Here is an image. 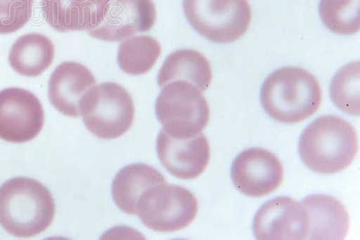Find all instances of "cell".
<instances>
[{"mask_svg": "<svg viewBox=\"0 0 360 240\" xmlns=\"http://www.w3.org/2000/svg\"><path fill=\"white\" fill-rule=\"evenodd\" d=\"M56 211L50 191L34 179L15 178L0 187V225L12 236L41 234L53 223Z\"/></svg>", "mask_w": 360, "mask_h": 240, "instance_id": "6da1fadb", "label": "cell"}, {"mask_svg": "<svg viewBox=\"0 0 360 240\" xmlns=\"http://www.w3.org/2000/svg\"><path fill=\"white\" fill-rule=\"evenodd\" d=\"M298 148L304 164L310 171L335 174L354 160L359 149L358 134L349 121L335 115H326L305 128Z\"/></svg>", "mask_w": 360, "mask_h": 240, "instance_id": "7a4b0ae2", "label": "cell"}, {"mask_svg": "<svg viewBox=\"0 0 360 240\" xmlns=\"http://www.w3.org/2000/svg\"><path fill=\"white\" fill-rule=\"evenodd\" d=\"M260 100L272 119L282 124H298L319 110L321 86L307 70L284 67L266 78Z\"/></svg>", "mask_w": 360, "mask_h": 240, "instance_id": "3957f363", "label": "cell"}, {"mask_svg": "<svg viewBox=\"0 0 360 240\" xmlns=\"http://www.w3.org/2000/svg\"><path fill=\"white\" fill-rule=\"evenodd\" d=\"M86 129L103 140L117 139L133 126L134 105L129 92L114 82L89 89L79 104Z\"/></svg>", "mask_w": 360, "mask_h": 240, "instance_id": "277c9868", "label": "cell"}, {"mask_svg": "<svg viewBox=\"0 0 360 240\" xmlns=\"http://www.w3.org/2000/svg\"><path fill=\"white\" fill-rule=\"evenodd\" d=\"M155 113L164 131L176 138L198 135L210 120L207 99L192 83L175 80L163 86Z\"/></svg>", "mask_w": 360, "mask_h": 240, "instance_id": "5b68a950", "label": "cell"}, {"mask_svg": "<svg viewBox=\"0 0 360 240\" xmlns=\"http://www.w3.org/2000/svg\"><path fill=\"white\" fill-rule=\"evenodd\" d=\"M182 5L191 27L214 43L229 44L240 39L252 21L248 0H183Z\"/></svg>", "mask_w": 360, "mask_h": 240, "instance_id": "8992f818", "label": "cell"}, {"mask_svg": "<svg viewBox=\"0 0 360 240\" xmlns=\"http://www.w3.org/2000/svg\"><path fill=\"white\" fill-rule=\"evenodd\" d=\"M198 213L197 198L179 185L167 183L148 189L138 201L136 215L158 232H176L194 222Z\"/></svg>", "mask_w": 360, "mask_h": 240, "instance_id": "52a82bcc", "label": "cell"}, {"mask_svg": "<svg viewBox=\"0 0 360 240\" xmlns=\"http://www.w3.org/2000/svg\"><path fill=\"white\" fill-rule=\"evenodd\" d=\"M44 124L43 105L33 93L20 88L0 91V139L12 143L30 142Z\"/></svg>", "mask_w": 360, "mask_h": 240, "instance_id": "ba28073f", "label": "cell"}, {"mask_svg": "<svg viewBox=\"0 0 360 240\" xmlns=\"http://www.w3.org/2000/svg\"><path fill=\"white\" fill-rule=\"evenodd\" d=\"M284 177L283 165L269 150H244L231 166V179L238 190L250 197H263L281 187Z\"/></svg>", "mask_w": 360, "mask_h": 240, "instance_id": "9c48e42d", "label": "cell"}, {"mask_svg": "<svg viewBox=\"0 0 360 240\" xmlns=\"http://www.w3.org/2000/svg\"><path fill=\"white\" fill-rule=\"evenodd\" d=\"M156 18L153 0H109L101 23L88 34L101 41H123L152 30Z\"/></svg>", "mask_w": 360, "mask_h": 240, "instance_id": "30bf717a", "label": "cell"}, {"mask_svg": "<svg viewBox=\"0 0 360 240\" xmlns=\"http://www.w3.org/2000/svg\"><path fill=\"white\" fill-rule=\"evenodd\" d=\"M257 239H307L309 218L303 204L289 197L266 201L253 222Z\"/></svg>", "mask_w": 360, "mask_h": 240, "instance_id": "8fae6325", "label": "cell"}, {"mask_svg": "<svg viewBox=\"0 0 360 240\" xmlns=\"http://www.w3.org/2000/svg\"><path fill=\"white\" fill-rule=\"evenodd\" d=\"M160 161L170 174L191 180L202 174L210 161V146L204 134L191 138H176L162 130L158 136Z\"/></svg>", "mask_w": 360, "mask_h": 240, "instance_id": "7c38bea8", "label": "cell"}, {"mask_svg": "<svg viewBox=\"0 0 360 240\" xmlns=\"http://www.w3.org/2000/svg\"><path fill=\"white\" fill-rule=\"evenodd\" d=\"M96 83L94 75L83 64L63 62L54 70L49 80L50 102L66 116L79 117L80 101Z\"/></svg>", "mask_w": 360, "mask_h": 240, "instance_id": "4fadbf2b", "label": "cell"}, {"mask_svg": "<svg viewBox=\"0 0 360 240\" xmlns=\"http://www.w3.org/2000/svg\"><path fill=\"white\" fill-rule=\"evenodd\" d=\"M109 0H41V11L51 28L62 33L89 31L101 23Z\"/></svg>", "mask_w": 360, "mask_h": 240, "instance_id": "5bb4252c", "label": "cell"}, {"mask_svg": "<svg viewBox=\"0 0 360 240\" xmlns=\"http://www.w3.org/2000/svg\"><path fill=\"white\" fill-rule=\"evenodd\" d=\"M302 204L309 218L308 239H343L348 233L349 214L336 198L311 194Z\"/></svg>", "mask_w": 360, "mask_h": 240, "instance_id": "9a60e30c", "label": "cell"}, {"mask_svg": "<svg viewBox=\"0 0 360 240\" xmlns=\"http://www.w3.org/2000/svg\"><path fill=\"white\" fill-rule=\"evenodd\" d=\"M164 183H167L165 178L153 166L141 163L127 166L112 181V198L124 213L136 215L138 201L144 192Z\"/></svg>", "mask_w": 360, "mask_h": 240, "instance_id": "2e32d148", "label": "cell"}, {"mask_svg": "<svg viewBox=\"0 0 360 240\" xmlns=\"http://www.w3.org/2000/svg\"><path fill=\"white\" fill-rule=\"evenodd\" d=\"M213 79L210 62L195 50L183 49L170 53L164 62L158 85L160 88L175 80L192 83L200 91H207Z\"/></svg>", "mask_w": 360, "mask_h": 240, "instance_id": "e0dca14e", "label": "cell"}, {"mask_svg": "<svg viewBox=\"0 0 360 240\" xmlns=\"http://www.w3.org/2000/svg\"><path fill=\"white\" fill-rule=\"evenodd\" d=\"M56 50L53 41L44 34L22 35L13 44L8 60L15 72L25 76H37L53 62Z\"/></svg>", "mask_w": 360, "mask_h": 240, "instance_id": "ac0fdd59", "label": "cell"}, {"mask_svg": "<svg viewBox=\"0 0 360 240\" xmlns=\"http://www.w3.org/2000/svg\"><path fill=\"white\" fill-rule=\"evenodd\" d=\"M162 54L159 41L148 35H138L125 39L119 46L117 62L129 75L139 76L149 72Z\"/></svg>", "mask_w": 360, "mask_h": 240, "instance_id": "d6986e66", "label": "cell"}, {"mask_svg": "<svg viewBox=\"0 0 360 240\" xmlns=\"http://www.w3.org/2000/svg\"><path fill=\"white\" fill-rule=\"evenodd\" d=\"M319 13L321 21L333 33H359V0H321Z\"/></svg>", "mask_w": 360, "mask_h": 240, "instance_id": "ffe728a7", "label": "cell"}, {"mask_svg": "<svg viewBox=\"0 0 360 240\" xmlns=\"http://www.w3.org/2000/svg\"><path fill=\"white\" fill-rule=\"evenodd\" d=\"M359 62L342 67L330 83V98L344 113L359 115Z\"/></svg>", "mask_w": 360, "mask_h": 240, "instance_id": "44dd1931", "label": "cell"}, {"mask_svg": "<svg viewBox=\"0 0 360 240\" xmlns=\"http://www.w3.org/2000/svg\"><path fill=\"white\" fill-rule=\"evenodd\" d=\"M34 0H0V34L15 33L30 20Z\"/></svg>", "mask_w": 360, "mask_h": 240, "instance_id": "7402d4cb", "label": "cell"}]
</instances>
